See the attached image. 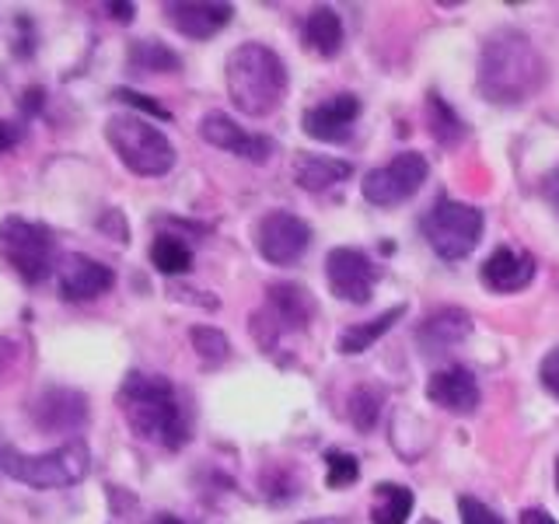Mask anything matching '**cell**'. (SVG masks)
<instances>
[{"instance_id":"32","label":"cell","mask_w":559,"mask_h":524,"mask_svg":"<svg viewBox=\"0 0 559 524\" xmlns=\"http://www.w3.org/2000/svg\"><path fill=\"white\" fill-rule=\"evenodd\" d=\"M538 378H542V384H546V392L559 398V346L552 349V354H549L546 360H542Z\"/></svg>"},{"instance_id":"17","label":"cell","mask_w":559,"mask_h":524,"mask_svg":"<svg viewBox=\"0 0 559 524\" xmlns=\"http://www.w3.org/2000/svg\"><path fill=\"white\" fill-rule=\"evenodd\" d=\"M32 419L35 427L52 433V430H81L87 424V398L74 389H46L32 402Z\"/></svg>"},{"instance_id":"34","label":"cell","mask_w":559,"mask_h":524,"mask_svg":"<svg viewBox=\"0 0 559 524\" xmlns=\"http://www.w3.org/2000/svg\"><path fill=\"white\" fill-rule=\"evenodd\" d=\"M17 354H22V346H17L14 340L0 336V381L11 374V367L17 364Z\"/></svg>"},{"instance_id":"29","label":"cell","mask_w":559,"mask_h":524,"mask_svg":"<svg viewBox=\"0 0 559 524\" xmlns=\"http://www.w3.org/2000/svg\"><path fill=\"white\" fill-rule=\"evenodd\" d=\"M378 413H381V392L371 389V384H364V389L349 395V419H354L357 430H371Z\"/></svg>"},{"instance_id":"28","label":"cell","mask_w":559,"mask_h":524,"mask_svg":"<svg viewBox=\"0 0 559 524\" xmlns=\"http://www.w3.org/2000/svg\"><path fill=\"white\" fill-rule=\"evenodd\" d=\"M189 340H192V346H197V354H200L203 364H224L227 354H231V343H227L224 332L210 329V325H197L189 332Z\"/></svg>"},{"instance_id":"1","label":"cell","mask_w":559,"mask_h":524,"mask_svg":"<svg viewBox=\"0 0 559 524\" xmlns=\"http://www.w3.org/2000/svg\"><path fill=\"white\" fill-rule=\"evenodd\" d=\"M119 409L140 441L179 451L189 441V419L175 384L162 374L133 371L119 389Z\"/></svg>"},{"instance_id":"36","label":"cell","mask_w":559,"mask_h":524,"mask_svg":"<svg viewBox=\"0 0 559 524\" xmlns=\"http://www.w3.org/2000/svg\"><path fill=\"white\" fill-rule=\"evenodd\" d=\"M542 192H546V200L556 206V214H559V165L546 175V182H542Z\"/></svg>"},{"instance_id":"37","label":"cell","mask_w":559,"mask_h":524,"mask_svg":"<svg viewBox=\"0 0 559 524\" xmlns=\"http://www.w3.org/2000/svg\"><path fill=\"white\" fill-rule=\"evenodd\" d=\"M521 524H556V517L542 507H528V511H521Z\"/></svg>"},{"instance_id":"12","label":"cell","mask_w":559,"mask_h":524,"mask_svg":"<svg viewBox=\"0 0 559 524\" xmlns=\"http://www.w3.org/2000/svg\"><path fill=\"white\" fill-rule=\"evenodd\" d=\"M200 136L206 140V144L245 157V162H259L262 165V162H270V154H273V140L270 136L245 133L238 122L231 116H224V112H206L200 119Z\"/></svg>"},{"instance_id":"4","label":"cell","mask_w":559,"mask_h":524,"mask_svg":"<svg viewBox=\"0 0 559 524\" xmlns=\"http://www.w3.org/2000/svg\"><path fill=\"white\" fill-rule=\"evenodd\" d=\"M92 468V451L84 441H67L43 454H22L8 444H0V472L32 489H63L74 486Z\"/></svg>"},{"instance_id":"21","label":"cell","mask_w":559,"mask_h":524,"mask_svg":"<svg viewBox=\"0 0 559 524\" xmlns=\"http://www.w3.org/2000/svg\"><path fill=\"white\" fill-rule=\"evenodd\" d=\"M301 35H305V46L319 52V57H336L343 49V22L332 8H311Z\"/></svg>"},{"instance_id":"10","label":"cell","mask_w":559,"mask_h":524,"mask_svg":"<svg viewBox=\"0 0 559 524\" xmlns=\"http://www.w3.org/2000/svg\"><path fill=\"white\" fill-rule=\"evenodd\" d=\"M378 266L360 249H332L325 255V279L329 290L349 305H367L378 287Z\"/></svg>"},{"instance_id":"16","label":"cell","mask_w":559,"mask_h":524,"mask_svg":"<svg viewBox=\"0 0 559 524\" xmlns=\"http://www.w3.org/2000/svg\"><path fill=\"white\" fill-rule=\"evenodd\" d=\"M427 398L437 402V406L448 409V413L468 416V413H476V406H479V381H476V374L468 371V367L451 364V367H441V371L430 374Z\"/></svg>"},{"instance_id":"27","label":"cell","mask_w":559,"mask_h":524,"mask_svg":"<svg viewBox=\"0 0 559 524\" xmlns=\"http://www.w3.org/2000/svg\"><path fill=\"white\" fill-rule=\"evenodd\" d=\"M325 483L329 489H343L349 483H357L360 479V462H357V454H349V451H340V448H332L325 451Z\"/></svg>"},{"instance_id":"22","label":"cell","mask_w":559,"mask_h":524,"mask_svg":"<svg viewBox=\"0 0 559 524\" xmlns=\"http://www.w3.org/2000/svg\"><path fill=\"white\" fill-rule=\"evenodd\" d=\"M402 314H406V305H395V308H389V311H381V314H374L371 322H360V325H349V329H343L340 332V340H336V349L340 354H346V357H357V354H364V349H371V343H378L384 332H389Z\"/></svg>"},{"instance_id":"6","label":"cell","mask_w":559,"mask_h":524,"mask_svg":"<svg viewBox=\"0 0 559 524\" xmlns=\"http://www.w3.org/2000/svg\"><path fill=\"white\" fill-rule=\"evenodd\" d=\"M0 255L25 284H43L57 273V238L49 235V227L25 217L0 221Z\"/></svg>"},{"instance_id":"38","label":"cell","mask_w":559,"mask_h":524,"mask_svg":"<svg viewBox=\"0 0 559 524\" xmlns=\"http://www.w3.org/2000/svg\"><path fill=\"white\" fill-rule=\"evenodd\" d=\"M109 14L116 17V22H133V4H109Z\"/></svg>"},{"instance_id":"14","label":"cell","mask_w":559,"mask_h":524,"mask_svg":"<svg viewBox=\"0 0 559 524\" xmlns=\"http://www.w3.org/2000/svg\"><path fill=\"white\" fill-rule=\"evenodd\" d=\"M314 314V301L308 297L305 287L297 284H273L270 287V305L262 314H255V332H262L266 325H273V332L280 336V332H294V329H305L311 322Z\"/></svg>"},{"instance_id":"7","label":"cell","mask_w":559,"mask_h":524,"mask_svg":"<svg viewBox=\"0 0 559 524\" xmlns=\"http://www.w3.org/2000/svg\"><path fill=\"white\" fill-rule=\"evenodd\" d=\"M419 231H424V238L430 241V249L437 255L448 262H459L476 249L483 238V210L441 196L424 214V221H419Z\"/></svg>"},{"instance_id":"42","label":"cell","mask_w":559,"mask_h":524,"mask_svg":"<svg viewBox=\"0 0 559 524\" xmlns=\"http://www.w3.org/2000/svg\"><path fill=\"white\" fill-rule=\"evenodd\" d=\"M424 524H441V521H433V517H427V521H424Z\"/></svg>"},{"instance_id":"40","label":"cell","mask_w":559,"mask_h":524,"mask_svg":"<svg viewBox=\"0 0 559 524\" xmlns=\"http://www.w3.org/2000/svg\"><path fill=\"white\" fill-rule=\"evenodd\" d=\"M151 524H186V521H179V517H171V514H157Z\"/></svg>"},{"instance_id":"31","label":"cell","mask_w":559,"mask_h":524,"mask_svg":"<svg viewBox=\"0 0 559 524\" xmlns=\"http://www.w3.org/2000/svg\"><path fill=\"white\" fill-rule=\"evenodd\" d=\"M112 98L127 102V105H133V109L147 112V116H154V119H171V112L165 109V105H157L151 95H140V92H133V87H116Z\"/></svg>"},{"instance_id":"3","label":"cell","mask_w":559,"mask_h":524,"mask_svg":"<svg viewBox=\"0 0 559 524\" xmlns=\"http://www.w3.org/2000/svg\"><path fill=\"white\" fill-rule=\"evenodd\" d=\"M227 95L245 116H270L287 95V67L270 46L245 43L227 57Z\"/></svg>"},{"instance_id":"41","label":"cell","mask_w":559,"mask_h":524,"mask_svg":"<svg viewBox=\"0 0 559 524\" xmlns=\"http://www.w3.org/2000/svg\"><path fill=\"white\" fill-rule=\"evenodd\" d=\"M556 489H559V458H556Z\"/></svg>"},{"instance_id":"9","label":"cell","mask_w":559,"mask_h":524,"mask_svg":"<svg viewBox=\"0 0 559 524\" xmlns=\"http://www.w3.org/2000/svg\"><path fill=\"white\" fill-rule=\"evenodd\" d=\"M308 241H311V227L301 217L287 214V210H270V214L255 224V249L262 259L273 262V266H290V262H297L305 255Z\"/></svg>"},{"instance_id":"30","label":"cell","mask_w":559,"mask_h":524,"mask_svg":"<svg viewBox=\"0 0 559 524\" xmlns=\"http://www.w3.org/2000/svg\"><path fill=\"white\" fill-rule=\"evenodd\" d=\"M459 511H462V524H503V517L493 511V507H486L476 497H462Z\"/></svg>"},{"instance_id":"26","label":"cell","mask_w":559,"mask_h":524,"mask_svg":"<svg viewBox=\"0 0 559 524\" xmlns=\"http://www.w3.org/2000/svg\"><path fill=\"white\" fill-rule=\"evenodd\" d=\"M151 262L165 276H182L192 266V252L179 235H157L151 245Z\"/></svg>"},{"instance_id":"11","label":"cell","mask_w":559,"mask_h":524,"mask_svg":"<svg viewBox=\"0 0 559 524\" xmlns=\"http://www.w3.org/2000/svg\"><path fill=\"white\" fill-rule=\"evenodd\" d=\"M112 284H116V273L92 255L70 252L57 266V287H60L63 301H74V305L95 301V297H102Z\"/></svg>"},{"instance_id":"39","label":"cell","mask_w":559,"mask_h":524,"mask_svg":"<svg viewBox=\"0 0 559 524\" xmlns=\"http://www.w3.org/2000/svg\"><path fill=\"white\" fill-rule=\"evenodd\" d=\"M305 524H349L346 517H314V521H305Z\"/></svg>"},{"instance_id":"24","label":"cell","mask_w":559,"mask_h":524,"mask_svg":"<svg viewBox=\"0 0 559 524\" xmlns=\"http://www.w3.org/2000/svg\"><path fill=\"white\" fill-rule=\"evenodd\" d=\"M413 514V489L402 483H378L374 486V503H371V521L374 524H406Z\"/></svg>"},{"instance_id":"18","label":"cell","mask_w":559,"mask_h":524,"mask_svg":"<svg viewBox=\"0 0 559 524\" xmlns=\"http://www.w3.org/2000/svg\"><path fill=\"white\" fill-rule=\"evenodd\" d=\"M472 332V319L465 308H437L416 329V343L427 357H441L451 346H459Z\"/></svg>"},{"instance_id":"13","label":"cell","mask_w":559,"mask_h":524,"mask_svg":"<svg viewBox=\"0 0 559 524\" xmlns=\"http://www.w3.org/2000/svg\"><path fill=\"white\" fill-rule=\"evenodd\" d=\"M360 116V102L354 95H336L322 105H311L301 116V127L308 136L322 140V144H346L354 136V122Z\"/></svg>"},{"instance_id":"23","label":"cell","mask_w":559,"mask_h":524,"mask_svg":"<svg viewBox=\"0 0 559 524\" xmlns=\"http://www.w3.org/2000/svg\"><path fill=\"white\" fill-rule=\"evenodd\" d=\"M127 67L136 70V74H175V70L182 67V60H179V52L168 49L162 39H136L130 43Z\"/></svg>"},{"instance_id":"2","label":"cell","mask_w":559,"mask_h":524,"mask_svg":"<svg viewBox=\"0 0 559 524\" xmlns=\"http://www.w3.org/2000/svg\"><path fill=\"white\" fill-rule=\"evenodd\" d=\"M542 84V57L518 28H497L479 52V92L493 105H518Z\"/></svg>"},{"instance_id":"19","label":"cell","mask_w":559,"mask_h":524,"mask_svg":"<svg viewBox=\"0 0 559 524\" xmlns=\"http://www.w3.org/2000/svg\"><path fill=\"white\" fill-rule=\"evenodd\" d=\"M535 279V259L528 252H518V249H497L483 262V284L497 294H511L528 287Z\"/></svg>"},{"instance_id":"25","label":"cell","mask_w":559,"mask_h":524,"mask_svg":"<svg viewBox=\"0 0 559 524\" xmlns=\"http://www.w3.org/2000/svg\"><path fill=\"white\" fill-rule=\"evenodd\" d=\"M427 127H430L437 144H444V147H454L465 136V127H462L459 112H454L437 92L427 95Z\"/></svg>"},{"instance_id":"33","label":"cell","mask_w":559,"mask_h":524,"mask_svg":"<svg viewBox=\"0 0 559 524\" xmlns=\"http://www.w3.org/2000/svg\"><path fill=\"white\" fill-rule=\"evenodd\" d=\"M22 136H25V127H17V122L0 119V154H8L11 147L22 144Z\"/></svg>"},{"instance_id":"15","label":"cell","mask_w":559,"mask_h":524,"mask_svg":"<svg viewBox=\"0 0 559 524\" xmlns=\"http://www.w3.org/2000/svg\"><path fill=\"white\" fill-rule=\"evenodd\" d=\"M165 17L175 32H182L186 39H210L224 25H231L235 8L214 4V0H179V4H165Z\"/></svg>"},{"instance_id":"8","label":"cell","mask_w":559,"mask_h":524,"mask_svg":"<svg viewBox=\"0 0 559 524\" xmlns=\"http://www.w3.org/2000/svg\"><path fill=\"white\" fill-rule=\"evenodd\" d=\"M430 165L424 154L416 151H402L395 154L389 165H381L374 171L364 175V200L374 203V206H395V203H406L409 196H416L419 186L427 182Z\"/></svg>"},{"instance_id":"20","label":"cell","mask_w":559,"mask_h":524,"mask_svg":"<svg viewBox=\"0 0 559 524\" xmlns=\"http://www.w3.org/2000/svg\"><path fill=\"white\" fill-rule=\"evenodd\" d=\"M349 175H354V165L343 162V157H322V154H301L297 157V168H294L297 186L308 192L332 189L336 182L349 179Z\"/></svg>"},{"instance_id":"5","label":"cell","mask_w":559,"mask_h":524,"mask_svg":"<svg viewBox=\"0 0 559 524\" xmlns=\"http://www.w3.org/2000/svg\"><path fill=\"white\" fill-rule=\"evenodd\" d=\"M105 140H109L112 151L119 154V162L133 175L157 179V175H168L175 168L171 140L157 127H151L144 116H133V112L112 116L105 122Z\"/></svg>"},{"instance_id":"35","label":"cell","mask_w":559,"mask_h":524,"mask_svg":"<svg viewBox=\"0 0 559 524\" xmlns=\"http://www.w3.org/2000/svg\"><path fill=\"white\" fill-rule=\"evenodd\" d=\"M43 98H46L43 87H28V92H22V112L35 116V112L43 109Z\"/></svg>"}]
</instances>
